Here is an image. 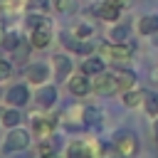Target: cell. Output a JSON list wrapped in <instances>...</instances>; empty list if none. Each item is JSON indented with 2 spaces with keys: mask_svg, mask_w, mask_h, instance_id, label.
Returning <instances> with one entry per match:
<instances>
[{
  "mask_svg": "<svg viewBox=\"0 0 158 158\" xmlns=\"http://www.w3.org/2000/svg\"><path fill=\"white\" fill-rule=\"evenodd\" d=\"M99 148H101V143H96V141L74 138V141H69L64 158H99Z\"/></svg>",
  "mask_w": 158,
  "mask_h": 158,
  "instance_id": "cell-5",
  "label": "cell"
},
{
  "mask_svg": "<svg viewBox=\"0 0 158 158\" xmlns=\"http://www.w3.org/2000/svg\"><path fill=\"white\" fill-rule=\"evenodd\" d=\"M111 72H114V77H116V81H118V94L138 86V84H136V79H138L136 72H131V69H126V67H116V69H111Z\"/></svg>",
  "mask_w": 158,
  "mask_h": 158,
  "instance_id": "cell-16",
  "label": "cell"
},
{
  "mask_svg": "<svg viewBox=\"0 0 158 158\" xmlns=\"http://www.w3.org/2000/svg\"><path fill=\"white\" fill-rule=\"evenodd\" d=\"M72 35H77L79 40H89V37H94V25H91V22H79V25L72 30Z\"/></svg>",
  "mask_w": 158,
  "mask_h": 158,
  "instance_id": "cell-27",
  "label": "cell"
},
{
  "mask_svg": "<svg viewBox=\"0 0 158 158\" xmlns=\"http://www.w3.org/2000/svg\"><path fill=\"white\" fill-rule=\"evenodd\" d=\"M136 32L141 37H153L158 32V12H151V15H141L138 22H136Z\"/></svg>",
  "mask_w": 158,
  "mask_h": 158,
  "instance_id": "cell-18",
  "label": "cell"
},
{
  "mask_svg": "<svg viewBox=\"0 0 158 158\" xmlns=\"http://www.w3.org/2000/svg\"><path fill=\"white\" fill-rule=\"evenodd\" d=\"M121 12H123V7H118V5H114V2H109V0H101V2L94 7V15H96L99 20H104V22H109V25L118 22V20H121Z\"/></svg>",
  "mask_w": 158,
  "mask_h": 158,
  "instance_id": "cell-14",
  "label": "cell"
},
{
  "mask_svg": "<svg viewBox=\"0 0 158 158\" xmlns=\"http://www.w3.org/2000/svg\"><path fill=\"white\" fill-rule=\"evenodd\" d=\"M22 121H25V114L17 106H5L0 111V123L5 128H17V126H22Z\"/></svg>",
  "mask_w": 158,
  "mask_h": 158,
  "instance_id": "cell-17",
  "label": "cell"
},
{
  "mask_svg": "<svg viewBox=\"0 0 158 158\" xmlns=\"http://www.w3.org/2000/svg\"><path fill=\"white\" fill-rule=\"evenodd\" d=\"M10 77H12V64L7 59H0V84L10 81Z\"/></svg>",
  "mask_w": 158,
  "mask_h": 158,
  "instance_id": "cell-30",
  "label": "cell"
},
{
  "mask_svg": "<svg viewBox=\"0 0 158 158\" xmlns=\"http://www.w3.org/2000/svg\"><path fill=\"white\" fill-rule=\"evenodd\" d=\"M153 44H158V32H156V35H153Z\"/></svg>",
  "mask_w": 158,
  "mask_h": 158,
  "instance_id": "cell-32",
  "label": "cell"
},
{
  "mask_svg": "<svg viewBox=\"0 0 158 158\" xmlns=\"http://www.w3.org/2000/svg\"><path fill=\"white\" fill-rule=\"evenodd\" d=\"M49 5H52V0H27V7L35 12H47Z\"/></svg>",
  "mask_w": 158,
  "mask_h": 158,
  "instance_id": "cell-29",
  "label": "cell"
},
{
  "mask_svg": "<svg viewBox=\"0 0 158 158\" xmlns=\"http://www.w3.org/2000/svg\"><path fill=\"white\" fill-rule=\"evenodd\" d=\"M153 138H156V146H158V116L153 118Z\"/></svg>",
  "mask_w": 158,
  "mask_h": 158,
  "instance_id": "cell-31",
  "label": "cell"
},
{
  "mask_svg": "<svg viewBox=\"0 0 158 158\" xmlns=\"http://www.w3.org/2000/svg\"><path fill=\"white\" fill-rule=\"evenodd\" d=\"M59 40H62V47H64L67 52H72V54H79V57H89V54L94 52V44H91L89 40H79L77 35L62 32V35H59Z\"/></svg>",
  "mask_w": 158,
  "mask_h": 158,
  "instance_id": "cell-11",
  "label": "cell"
},
{
  "mask_svg": "<svg viewBox=\"0 0 158 158\" xmlns=\"http://www.w3.org/2000/svg\"><path fill=\"white\" fill-rule=\"evenodd\" d=\"M37 158H59V156H57V148H54V143H52V138L40 141V146H37Z\"/></svg>",
  "mask_w": 158,
  "mask_h": 158,
  "instance_id": "cell-24",
  "label": "cell"
},
{
  "mask_svg": "<svg viewBox=\"0 0 158 158\" xmlns=\"http://www.w3.org/2000/svg\"><path fill=\"white\" fill-rule=\"evenodd\" d=\"M72 69H74V64H72V59L67 54H54L52 57V77L57 81H67V77L72 74Z\"/></svg>",
  "mask_w": 158,
  "mask_h": 158,
  "instance_id": "cell-15",
  "label": "cell"
},
{
  "mask_svg": "<svg viewBox=\"0 0 158 158\" xmlns=\"http://www.w3.org/2000/svg\"><path fill=\"white\" fill-rule=\"evenodd\" d=\"M143 111L148 116H158V91H148L146 94V101H143Z\"/></svg>",
  "mask_w": 158,
  "mask_h": 158,
  "instance_id": "cell-25",
  "label": "cell"
},
{
  "mask_svg": "<svg viewBox=\"0 0 158 158\" xmlns=\"http://www.w3.org/2000/svg\"><path fill=\"white\" fill-rule=\"evenodd\" d=\"M156 81H158V69H156Z\"/></svg>",
  "mask_w": 158,
  "mask_h": 158,
  "instance_id": "cell-33",
  "label": "cell"
},
{
  "mask_svg": "<svg viewBox=\"0 0 158 158\" xmlns=\"http://www.w3.org/2000/svg\"><path fill=\"white\" fill-rule=\"evenodd\" d=\"M57 99H59V89H57V84H49V81L42 86H35V91H32V101L42 111H49L57 104Z\"/></svg>",
  "mask_w": 158,
  "mask_h": 158,
  "instance_id": "cell-7",
  "label": "cell"
},
{
  "mask_svg": "<svg viewBox=\"0 0 158 158\" xmlns=\"http://www.w3.org/2000/svg\"><path fill=\"white\" fill-rule=\"evenodd\" d=\"M146 94H148V91H143L141 86H133V89H128V91L121 94V104H123L126 109H138V106H143Z\"/></svg>",
  "mask_w": 158,
  "mask_h": 158,
  "instance_id": "cell-19",
  "label": "cell"
},
{
  "mask_svg": "<svg viewBox=\"0 0 158 158\" xmlns=\"http://www.w3.org/2000/svg\"><path fill=\"white\" fill-rule=\"evenodd\" d=\"M67 89H69V94L77 96V99L89 96V91H91V77L84 74L81 69H79V72H72V74L67 77Z\"/></svg>",
  "mask_w": 158,
  "mask_h": 158,
  "instance_id": "cell-10",
  "label": "cell"
},
{
  "mask_svg": "<svg viewBox=\"0 0 158 158\" xmlns=\"http://www.w3.org/2000/svg\"><path fill=\"white\" fill-rule=\"evenodd\" d=\"M128 35H131V27L126 22H121V20L109 27V40L111 42H128Z\"/></svg>",
  "mask_w": 158,
  "mask_h": 158,
  "instance_id": "cell-21",
  "label": "cell"
},
{
  "mask_svg": "<svg viewBox=\"0 0 158 158\" xmlns=\"http://www.w3.org/2000/svg\"><path fill=\"white\" fill-rule=\"evenodd\" d=\"M57 126H62L57 114H42V111H37V114L30 116V131H32V136H35L37 141L54 138Z\"/></svg>",
  "mask_w": 158,
  "mask_h": 158,
  "instance_id": "cell-1",
  "label": "cell"
},
{
  "mask_svg": "<svg viewBox=\"0 0 158 158\" xmlns=\"http://www.w3.org/2000/svg\"><path fill=\"white\" fill-rule=\"evenodd\" d=\"M25 79L30 86H42L52 79V67L44 64V62H30L25 67Z\"/></svg>",
  "mask_w": 158,
  "mask_h": 158,
  "instance_id": "cell-9",
  "label": "cell"
},
{
  "mask_svg": "<svg viewBox=\"0 0 158 158\" xmlns=\"http://www.w3.org/2000/svg\"><path fill=\"white\" fill-rule=\"evenodd\" d=\"M22 42H25V40H22V35H20L17 30H10V32L5 30V37H2V44H0V47L7 49V52H15Z\"/></svg>",
  "mask_w": 158,
  "mask_h": 158,
  "instance_id": "cell-22",
  "label": "cell"
},
{
  "mask_svg": "<svg viewBox=\"0 0 158 158\" xmlns=\"http://www.w3.org/2000/svg\"><path fill=\"white\" fill-rule=\"evenodd\" d=\"M32 138H35V136H32L30 128H22V126H17V128H7V133H5V138H2V143H0V153L7 156V153L27 151L30 143H32Z\"/></svg>",
  "mask_w": 158,
  "mask_h": 158,
  "instance_id": "cell-2",
  "label": "cell"
},
{
  "mask_svg": "<svg viewBox=\"0 0 158 158\" xmlns=\"http://www.w3.org/2000/svg\"><path fill=\"white\" fill-rule=\"evenodd\" d=\"M133 52H136V47H133L131 42H104V44L96 47V54H99L101 59L116 62V64L128 62V59L133 57Z\"/></svg>",
  "mask_w": 158,
  "mask_h": 158,
  "instance_id": "cell-3",
  "label": "cell"
},
{
  "mask_svg": "<svg viewBox=\"0 0 158 158\" xmlns=\"http://www.w3.org/2000/svg\"><path fill=\"white\" fill-rule=\"evenodd\" d=\"M30 101H32L30 84H12V86H7V91H5V104H7V106L22 109V106H27Z\"/></svg>",
  "mask_w": 158,
  "mask_h": 158,
  "instance_id": "cell-12",
  "label": "cell"
},
{
  "mask_svg": "<svg viewBox=\"0 0 158 158\" xmlns=\"http://www.w3.org/2000/svg\"><path fill=\"white\" fill-rule=\"evenodd\" d=\"M79 69L84 74H89V77H96V74H101L106 69V59H101L99 54H89V57H84V62H81Z\"/></svg>",
  "mask_w": 158,
  "mask_h": 158,
  "instance_id": "cell-20",
  "label": "cell"
},
{
  "mask_svg": "<svg viewBox=\"0 0 158 158\" xmlns=\"http://www.w3.org/2000/svg\"><path fill=\"white\" fill-rule=\"evenodd\" d=\"M111 143H114V148H116L118 158H136V156H138V148H141L138 136H136L133 131H128V128L116 131V133H114V138H111Z\"/></svg>",
  "mask_w": 158,
  "mask_h": 158,
  "instance_id": "cell-4",
  "label": "cell"
},
{
  "mask_svg": "<svg viewBox=\"0 0 158 158\" xmlns=\"http://www.w3.org/2000/svg\"><path fill=\"white\" fill-rule=\"evenodd\" d=\"M101 118H104V114H101L96 106H86V109H84V123H86V128L101 126Z\"/></svg>",
  "mask_w": 158,
  "mask_h": 158,
  "instance_id": "cell-23",
  "label": "cell"
},
{
  "mask_svg": "<svg viewBox=\"0 0 158 158\" xmlns=\"http://www.w3.org/2000/svg\"><path fill=\"white\" fill-rule=\"evenodd\" d=\"M42 22H47L44 12H35V10H30V12L25 15V25H27V30H32V27H37V25H42Z\"/></svg>",
  "mask_w": 158,
  "mask_h": 158,
  "instance_id": "cell-28",
  "label": "cell"
},
{
  "mask_svg": "<svg viewBox=\"0 0 158 158\" xmlns=\"http://www.w3.org/2000/svg\"><path fill=\"white\" fill-rule=\"evenodd\" d=\"M84 104H72L64 114H59V123H64L67 128H72V131H79V128H86V123H84Z\"/></svg>",
  "mask_w": 158,
  "mask_h": 158,
  "instance_id": "cell-13",
  "label": "cell"
},
{
  "mask_svg": "<svg viewBox=\"0 0 158 158\" xmlns=\"http://www.w3.org/2000/svg\"><path fill=\"white\" fill-rule=\"evenodd\" d=\"M91 91L99 94V96H111V94H118V81L114 77L111 69H104L101 74L91 77Z\"/></svg>",
  "mask_w": 158,
  "mask_h": 158,
  "instance_id": "cell-6",
  "label": "cell"
},
{
  "mask_svg": "<svg viewBox=\"0 0 158 158\" xmlns=\"http://www.w3.org/2000/svg\"><path fill=\"white\" fill-rule=\"evenodd\" d=\"M20 7H27V0H0V10L5 15H15Z\"/></svg>",
  "mask_w": 158,
  "mask_h": 158,
  "instance_id": "cell-26",
  "label": "cell"
},
{
  "mask_svg": "<svg viewBox=\"0 0 158 158\" xmlns=\"http://www.w3.org/2000/svg\"><path fill=\"white\" fill-rule=\"evenodd\" d=\"M52 40H54V30H52V25H49V22H42V25H37V27H32V30H30V47H32V49H37V52L49 49Z\"/></svg>",
  "mask_w": 158,
  "mask_h": 158,
  "instance_id": "cell-8",
  "label": "cell"
}]
</instances>
